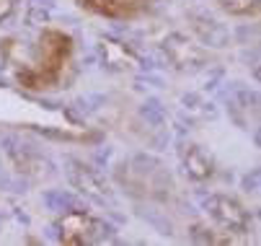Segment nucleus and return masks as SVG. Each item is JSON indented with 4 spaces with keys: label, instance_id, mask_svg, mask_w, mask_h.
I'll return each mask as SVG.
<instances>
[{
    "label": "nucleus",
    "instance_id": "nucleus-1",
    "mask_svg": "<svg viewBox=\"0 0 261 246\" xmlns=\"http://www.w3.org/2000/svg\"><path fill=\"white\" fill-rule=\"evenodd\" d=\"M75 44L62 29H44L31 47H8V67L18 86L29 91H52L60 88L72 67Z\"/></svg>",
    "mask_w": 261,
    "mask_h": 246
},
{
    "label": "nucleus",
    "instance_id": "nucleus-2",
    "mask_svg": "<svg viewBox=\"0 0 261 246\" xmlns=\"http://www.w3.org/2000/svg\"><path fill=\"white\" fill-rule=\"evenodd\" d=\"M106 226L96 220L88 213H67L60 220V241L70 246H86V243H98L106 238Z\"/></svg>",
    "mask_w": 261,
    "mask_h": 246
},
{
    "label": "nucleus",
    "instance_id": "nucleus-3",
    "mask_svg": "<svg viewBox=\"0 0 261 246\" xmlns=\"http://www.w3.org/2000/svg\"><path fill=\"white\" fill-rule=\"evenodd\" d=\"M75 3L103 18H135L150 11L158 0H75Z\"/></svg>",
    "mask_w": 261,
    "mask_h": 246
},
{
    "label": "nucleus",
    "instance_id": "nucleus-4",
    "mask_svg": "<svg viewBox=\"0 0 261 246\" xmlns=\"http://www.w3.org/2000/svg\"><path fill=\"white\" fill-rule=\"evenodd\" d=\"M207 207H210V215L225 228L228 233L230 231H236V233H243L246 228H248V213L236 202V200H230V197H222V194H215L210 202H207Z\"/></svg>",
    "mask_w": 261,
    "mask_h": 246
},
{
    "label": "nucleus",
    "instance_id": "nucleus-5",
    "mask_svg": "<svg viewBox=\"0 0 261 246\" xmlns=\"http://www.w3.org/2000/svg\"><path fill=\"white\" fill-rule=\"evenodd\" d=\"M215 3L228 16H238V18H256L261 8V0H215Z\"/></svg>",
    "mask_w": 261,
    "mask_h": 246
},
{
    "label": "nucleus",
    "instance_id": "nucleus-6",
    "mask_svg": "<svg viewBox=\"0 0 261 246\" xmlns=\"http://www.w3.org/2000/svg\"><path fill=\"white\" fill-rule=\"evenodd\" d=\"M186 171L192 174V177H197V179H207L210 174H212V161L199 151V148H189V156H186Z\"/></svg>",
    "mask_w": 261,
    "mask_h": 246
},
{
    "label": "nucleus",
    "instance_id": "nucleus-7",
    "mask_svg": "<svg viewBox=\"0 0 261 246\" xmlns=\"http://www.w3.org/2000/svg\"><path fill=\"white\" fill-rule=\"evenodd\" d=\"M18 3H21V0H0V23L8 21V18L16 13Z\"/></svg>",
    "mask_w": 261,
    "mask_h": 246
}]
</instances>
